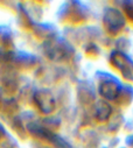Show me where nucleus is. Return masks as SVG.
Masks as SVG:
<instances>
[{"label":"nucleus","instance_id":"nucleus-1","mask_svg":"<svg viewBox=\"0 0 133 148\" xmlns=\"http://www.w3.org/2000/svg\"><path fill=\"white\" fill-rule=\"evenodd\" d=\"M105 26L111 32H117L124 26V19L121 14L116 10H110L105 15Z\"/></svg>","mask_w":133,"mask_h":148},{"label":"nucleus","instance_id":"nucleus-2","mask_svg":"<svg viewBox=\"0 0 133 148\" xmlns=\"http://www.w3.org/2000/svg\"><path fill=\"white\" fill-rule=\"evenodd\" d=\"M35 100H36L39 107L45 113L50 112V111L54 108V99H53V97L49 93L45 92V91L39 92L36 95V97H35Z\"/></svg>","mask_w":133,"mask_h":148},{"label":"nucleus","instance_id":"nucleus-3","mask_svg":"<svg viewBox=\"0 0 133 148\" xmlns=\"http://www.w3.org/2000/svg\"><path fill=\"white\" fill-rule=\"evenodd\" d=\"M120 88L119 85L113 82V81H108V82H104L101 88H99V91L105 97V98H109V99H113L118 96V92H119Z\"/></svg>","mask_w":133,"mask_h":148},{"label":"nucleus","instance_id":"nucleus-4","mask_svg":"<svg viewBox=\"0 0 133 148\" xmlns=\"http://www.w3.org/2000/svg\"><path fill=\"white\" fill-rule=\"evenodd\" d=\"M111 113V107L109 104H106L105 101H99L97 107H96V117L99 120H105L109 118Z\"/></svg>","mask_w":133,"mask_h":148}]
</instances>
